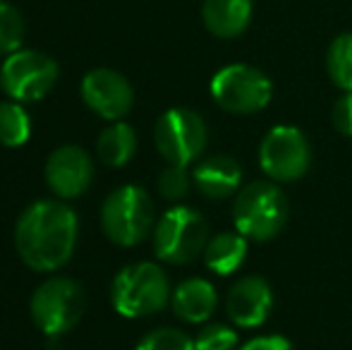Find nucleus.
Segmentation results:
<instances>
[{"instance_id":"1","label":"nucleus","mask_w":352,"mask_h":350,"mask_svg":"<svg viewBox=\"0 0 352 350\" xmlns=\"http://www.w3.org/2000/svg\"><path fill=\"white\" fill-rule=\"evenodd\" d=\"M77 214L60 199H41L22 211L14 245L34 271H56L70 262L77 245Z\"/></svg>"},{"instance_id":"2","label":"nucleus","mask_w":352,"mask_h":350,"mask_svg":"<svg viewBox=\"0 0 352 350\" xmlns=\"http://www.w3.org/2000/svg\"><path fill=\"white\" fill-rule=\"evenodd\" d=\"M287 214H290V204L285 192L266 180H256L242 187L232 206L237 233L256 243L276 238L285 228Z\"/></svg>"},{"instance_id":"3","label":"nucleus","mask_w":352,"mask_h":350,"mask_svg":"<svg viewBox=\"0 0 352 350\" xmlns=\"http://www.w3.org/2000/svg\"><path fill=\"white\" fill-rule=\"evenodd\" d=\"M173 298L166 271L153 262L130 264L116 276L111 288V303L118 314L140 319L161 312Z\"/></svg>"},{"instance_id":"4","label":"nucleus","mask_w":352,"mask_h":350,"mask_svg":"<svg viewBox=\"0 0 352 350\" xmlns=\"http://www.w3.org/2000/svg\"><path fill=\"white\" fill-rule=\"evenodd\" d=\"M209 226L192 206H173L153 226V252L161 262L190 264L204 254Z\"/></svg>"},{"instance_id":"5","label":"nucleus","mask_w":352,"mask_h":350,"mask_svg":"<svg viewBox=\"0 0 352 350\" xmlns=\"http://www.w3.org/2000/svg\"><path fill=\"white\" fill-rule=\"evenodd\" d=\"M103 233L120 248H135L153 230V201L137 185L118 187L101 209Z\"/></svg>"},{"instance_id":"6","label":"nucleus","mask_w":352,"mask_h":350,"mask_svg":"<svg viewBox=\"0 0 352 350\" xmlns=\"http://www.w3.org/2000/svg\"><path fill=\"white\" fill-rule=\"evenodd\" d=\"M211 96L223 111L235 116L259 113L274 96V82L259 67L247 63L226 65L211 77Z\"/></svg>"},{"instance_id":"7","label":"nucleus","mask_w":352,"mask_h":350,"mask_svg":"<svg viewBox=\"0 0 352 350\" xmlns=\"http://www.w3.org/2000/svg\"><path fill=\"white\" fill-rule=\"evenodd\" d=\"M32 319L46 336L58 338L77 327L87 307L82 285L72 278H48L32 295Z\"/></svg>"},{"instance_id":"8","label":"nucleus","mask_w":352,"mask_h":350,"mask_svg":"<svg viewBox=\"0 0 352 350\" xmlns=\"http://www.w3.org/2000/svg\"><path fill=\"white\" fill-rule=\"evenodd\" d=\"M58 82V63L32 48H19L0 67V87L12 101L34 103L51 94Z\"/></svg>"},{"instance_id":"9","label":"nucleus","mask_w":352,"mask_h":350,"mask_svg":"<svg viewBox=\"0 0 352 350\" xmlns=\"http://www.w3.org/2000/svg\"><path fill=\"white\" fill-rule=\"evenodd\" d=\"M206 122L199 113L190 108H170L166 111L156 122L153 140L156 149L168 164L190 166L201 156L206 146Z\"/></svg>"},{"instance_id":"10","label":"nucleus","mask_w":352,"mask_h":350,"mask_svg":"<svg viewBox=\"0 0 352 350\" xmlns=\"http://www.w3.org/2000/svg\"><path fill=\"white\" fill-rule=\"evenodd\" d=\"M259 164L271 180H300L311 164V149L305 132L292 125H278L269 130L259 146Z\"/></svg>"},{"instance_id":"11","label":"nucleus","mask_w":352,"mask_h":350,"mask_svg":"<svg viewBox=\"0 0 352 350\" xmlns=\"http://www.w3.org/2000/svg\"><path fill=\"white\" fill-rule=\"evenodd\" d=\"M82 98L103 120H122L132 111V85L111 67H96L82 80Z\"/></svg>"},{"instance_id":"12","label":"nucleus","mask_w":352,"mask_h":350,"mask_svg":"<svg viewBox=\"0 0 352 350\" xmlns=\"http://www.w3.org/2000/svg\"><path fill=\"white\" fill-rule=\"evenodd\" d=\"M94 180V164L82 146H60L48 156L46 182L60 199H77Z\"/></svg>"},{"instance_id":"13","label":"nucleus","mask_w":352,"mask_h":350,"mask_svg":"<svg viewBox=\"0 0 352 350\" xmlns=\"http://www.w3.org/2000/svg\"><path fill=\"white\" fill-rule=\"evenodd\" d=\"M228 317L242 329H256L269 319L274 290L261 276H245L228 290Z\"/></svg>"},{"instance_id":"14","label":"nucleus","mask_w":352,"mask_h":350,"mask_svg":"<svg viewBox=\"0 0 352 350\" xmlns=\"http://www.w3.org/2000/svg\"><path fill=\"white\" fill-rule=\"evenodd\" d=\"M254 0H204L201 19L216 39H237L250 29Z\"/></svg>"},{"instance_id":"15","label":"nucleus","mask_w":352,"mask_h":350,"mask_svg":"<svg viewBox=\"0 0 352 350\" xmlns=\"http://www.w3.org/2000/svg\"><path fill=\"white\" fill-rule=\"evenodd\" d=\"M192 180H195L197 190L204 197H209V199H226V197L235 195V190L240 187L242 168L230 156H209V159L197 164V168L192 171Z\"/></svg>"},{"instance_id":"16","label":"nucleus","mask_w":352,"mask_h":350,"mask_svg":"<svg viewBox=\"0 0 352 350\" xmlns=\"http://www.w3.org/2000/svg\"><path fill=\"white\" fill-rule=\"evenodd\" d=\"M173 312L187 324H204L216 312L218 295L206 278H187L173 290Z\"/></svg>"},{"instance_id":"17","label":"nucleus","mask_w":352,"mask_h":350,"mask_svg":"<svg viewBox=\"0 0 352 350\" xmlns=\"http://www.w3.org/2000/svg\"><path fill=\"white\" fill-rule=\"evenodd\" d=\"M247 257V238L242 233H218L209 238L204 250L206 266L218 276H230Z\"/></svg>"},{"instance_id":"18","label":"nucleus","mask_w":352,"mask_h":350,"mask_svg":"<svg viewBox=\"0 0 352 350\" xmlns=\"http://www.w3.org/2000/svg\"><path fill=\"white\" fill-rule=\"evenodd\" d=\"M137 151V135L127 122H113L101 132L96 142V154L111 168H122Z\"/></svg>"},{"instance_id":"19","label":"nucleus","mask_w":352,"mask_h":350,"mask_svg":"<svg viewBox=\"0 0 352 350\" xmlns=\"http://www.w3.org/2000/svg\"><path fill=\"white\" fill-rule=\"evenodd\" d=\"M326 70L338 89L352 91V32H343L331 41L326 53Z\"/></svg>"},{"instance_id":"20","label":"nucleus","mask_w":352,"mask_h":350,"mask_svg":"<svg viewBox=\"0 0 352 350\" xmlns=\"http://www.w3.org/2000/svg\"><path fill=\"white\" fill-rule=\"evenodd\" d=\"M32 135V120L29 113L19 101L0 103V144L3 146H22Z\"/></svg>"},{"instance_id":"21","label":"nucleus","mask_w":352,"mask_h":350,"mask_svg":"<svg viewBox=\"0 0 352 350\" xmlns=\"http://www.w3.org/2000/svg\"><path fill=\"white\" fill-rule=\"evenodd\" d=\"M24 41V19L14 5L0 0V56L19 51Z\"/></svg>"},{"instance_id":"22","label":"nucleus","mask_w":352,"mask_h":350,"mask_svg":"<svg viewBox=\"0 0 352 350\" xmlns=\"http://www.w3.org/2000/svg\"><path fill=\"white\" fill-rule=\"evenodd\" d=\"M137 350H197V348H195V338H190L185 331L163 327L146 333L137 343Z\"/></svg>"},{"instance_id":"23","label":"nucleus","mask_w":352,"mask_h":350,"mask_svg":"<svg viewBox=\"0 0 352 350\" xmlns=\"http://www.w3.org/2000/svg\"><path fill=\"white\" fill-rule=\"evenodd\" d=\"M192 175L187 173V166H177V164H168V168L163 171L158 177V192H161L166 199L170 201H180L182 197L190 192L192 185Z\"/></svg>"},{"instance_id":"24","label":"nucleus","mask_w":352,"mask_h":350,"mask_svg":"<svg viewBox=\"0 0 352 350\" xmlns=\"http://www.w3.org/2000/svg\"><path fill=\"white\" fill-rule=\"evenodd\" d=\"M197 350H235L237 333L226 324H206L195 338Z\"/></svg>"},{"instance_id":"25","label":"nucleus","mask_w":352,"mask_h":350,"mask_svg":"<svg viewBox=\"0 0 352 350\" xmlns=\"http://www.w3.org/2000/svg\"><path fill=\"white\" fill-rule=\"evenodd\" d=\"M333 125L340 135L352 137V91H343V96L333 106Z\"/></svg>"},{"instance_id":"26","label":"nucleus","mask_w":352,"mask_h":350,"mask_svg":"<svg viewBox=\"0 0 352 350\" xmlns=\"http://www.w3.org/2000/svg\"><path fill=\"white\" fill-rule=\"evenodd\" d=\"M237 350H292V343L285 336H259Z\"/></svg>"}]
</instances>
